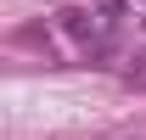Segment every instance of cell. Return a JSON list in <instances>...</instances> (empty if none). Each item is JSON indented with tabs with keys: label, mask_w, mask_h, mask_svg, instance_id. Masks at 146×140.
<instances>
[{
	"label": "cell",
	"mask_w": 146,
	"mask_h": 140,
	"mask_svg": "<svg viewBox=\"0 0 146 140\" xmlns=\"http://www.w3.org/2000/svg\"><path fill=\"white\" fill-rule=\"evenodd\" d=\"M124 73H129V84H141V90H146V51L129 56V67H124Z\"/></svg>",
	"instance_id": "cell-2"
},
{
	"label": "cell",
	"mask_w": 146,
	"mask_h": 140,
	"mask_svg": "<svg viewBox=\"0 0 146 140\" xmlns=\"http://www.w3.org/2000/svg\"><path fill=\"white\" fill-rule=\"evenodd\" d=\"M62 34L90 56V62H101V56L112 51V11H62Z\"/></svg>",
	"instance_id": "cell-1"
}]
</instances>
